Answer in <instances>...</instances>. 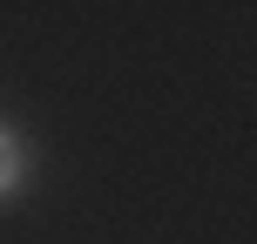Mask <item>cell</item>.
I'll return each mask as SVG.
<instances>
[{
	"label": "cell",
	"instance_id": "1",
	"mask_svg": "<svg viewBox=\"0 0 257 244\" xmlns=\"http://www.w3.org/2000/svg\"><path fill=\"white\" fill-rule=\"evenodd\" d=\"M14 183V142H0V190Z\"/></svg>",
	"mask_w": 257,
	"mask_h": 244
}]
</instances>
